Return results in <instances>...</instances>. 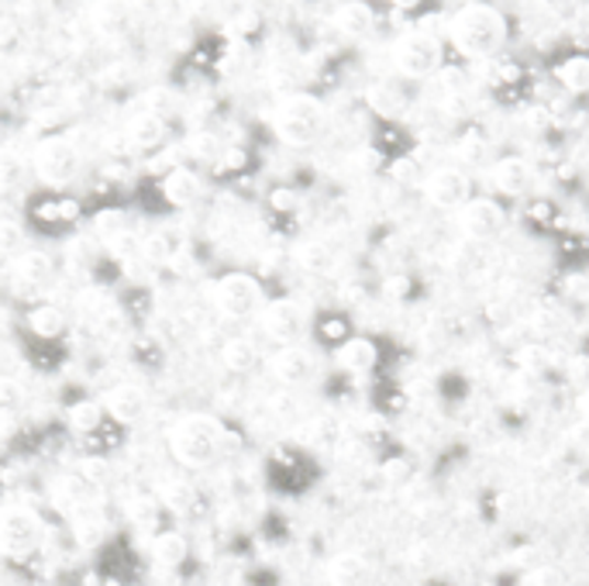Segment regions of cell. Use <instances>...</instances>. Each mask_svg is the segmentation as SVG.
I'll return each instance as SVG.
<instances>
[{"label": "cell", "mask_w": 589, "mask_h": 586, "mask_svg": "<svg viewBox=\"0 0 589 586\" xmlns=\"http://www.w3.org/2000/svg\"><path fill=\"white\" fill-rule=\"evenodd\" d=\"M507 35H510V24H507L503 11L493 8V4H486V0L463 4L445 24L448 45L469 63L497 59L503 53V45H507Z\"/></svg>", "instance_id": "1"}, {"label": "cell", "mask_w": 589, "mask_h": 586, "mask_svg": "<svg viewBox=\"0 0 589 586\" xmlns=\"http://www.w3.org/2000/svg\"><path fill=\"white\" fill-rule=\"evenodd\" d=\"M224 449V424L211 414H190L179 418L169 431V452L179 466L187 469H208L218 463Z\"/></svg>", "instance_id": "2"}, {"label": "cell", "mask_w": 589, "mask_h": 586, "mask_svg": "<svg viewBox=\"0 0 589 586\" xmlns=\"http://www.w3.org/2000/svg\"><path fill=\"white\" fill-rule=\"evenodd\" d=\"M273 132L293 148L314 145L327 132V108L314 93H287L273 111Z\"/></svg>", "instance_id": "3"}, {"label": "cell", "mask_w": 589, "mask_h": 586, "mask_svg": "<svg viewBox=\"0 0 589 586\" xmlns=\"http://www.w3.org/2000/svg\"><path fill=\"white\" fill-rule=\"evenodd\" d=\"M390 63H393L397 76H403V80H427V76H434L442 69L445 45H442L438 35H431L424 29L403 32L390 48Z\"/></svg>", "instance_id": "4"}, {"label": "cell", "mask_w": 589, "mask_h": 586, "mask_svg": "<svg viewBox=\"0 0 589 586\" xmlns=\"http://www.w3.org/2000/svg\"><path fill=\"white\" fill-rule=\"evenodd\" d=\"M32 166H35L42 184L66 187V184L76 180V176H80L84 156H80V148H76V142H69L66 135H53V139L38 142L35 156H32Z\"/></svg>", "instance_id": "5"}, {"label": "cell", "mask_w": 589, "mask_h": 586, "mask_svg": "<svg viewBox=\"0 0 589 586\" xmlns=\"http://www.w3.org/2000/svg\"><path fill=\"white\" fill-rule=\"evenodd\" d=\"M214 303L221 318L227 321H245L252 314H259L266 308V294L263 284L248 273H227L221 276V284L214 290Z\"/></svg>", "instance_id": "6"}, {"label": "cell", "mask_w": 589, "mask_h": 586, "mask_svg": "<svg viewBox=\"0 0 589 586\" xmlns=\"http://www.w3.org/2000/svg\"><path fill=\"white\" fill-rule=\"evenodd\" d=\"M42 518L32 507H4L0 511V555L8 559H29L42 545Z\"/></svg>", "instance_id": "7"}, {"label": "cell", "mask_w": 589, "mask_h": 586, "mask_svg": "<svg viewBox=\"0 0 589 586\" xmlns=\"http://www.w3.org/2000/svg\"><path fill=\"white\" fill-rule=\"evenodd\" d=\"M424 197L438 211H458L466 200H473V180L458 166H438L424 176Z\"/></svg>", "instance_id": "8"}, {"label": "cell", "mask_w": 589, "mask_h": 586, "mask_svg": "<svg viewBox=\"0 0 589 586\" xmlns=\"http://www.w3.org/2000/svg\"><path fill=\"white\" fill-rule=\"evenodd\" d=\"M507 224V211L493 197H473L458 208V228L476 242H493Z\"/></svg>", "instance_id": "9"}, {"label": "cell", "mask_w": 589, "mask_h": 586, "mask_svg": "<svg viewBox=\"0 0 589 586\" xmlns=\"http://www.w3.org/2000/svg\"><path fill=\"white\" fill-rule=\"evenodd\" d=\"M259 321L266 328V335L276 339V342H284V345H293L297 335H300V328H303V314L293 300L287 297H279V300H269L266 308L259 311Z\"/></svg>", "instance_id": "10"}, {"label": "cell", "mask_w": 589, "mask_h": 586, "mask_svg": "<svg viewBox=\"0 0 589 586\" xmlns=\"http://www.w3.org/2000/svg\"><path fill=\"white\" fill-rule=\"evenodd\" d=\"M490 187L503 197H524L534 187V166L521 156H503L490 166Z\"/></svg>", "instance_id": "11"}, {"label": "cell", "mask_w": 589, "mask_h": 586, "mask_svg": "<svg viewBox=\"0 0 589 586\" xmlns=\"http://www.w3.org/2000/svg\"><path fill=\"white\" fill-rule=\"evenodd\" d=\"M269 369H273V376L279 379V384L303 387L307 379L314 376V355L307 349H300V345H284V349H276L269 355Z\"/></svg>", "instance_id": "12"}, {"label": "cell", "mask_w": 589, "mask_h": 586, "mask_svg": "<svg viewBox=\"0 0 589 586\" xmlns=\"http://www.w3.org/2000/svg\"><path fill=\"white\" fill-rule=\"evenodd\" d=\"M104 414H111V421H118V424H135L142 414H145V407H148V400H145V390L142 387H135V384H118L114 390H108V397H104Z\"/></svg>", "instance_id": "13"}, {"label": "cell", "mask_w": 589, "mask_h": 586, "mask_svg": "<svg viewBox=\"0 0 589 586\" xmlns=\"http://www.w3.org/2000/svg\"><path fill=\"white\" fill-rule=\"evenodd\" d=\"M335 29L345 38H369L376 29V11L366 4V0H345V4L335 8Z\"/></svg>", "instance_id": "14"}, {"label": "cell", "mask_w": 589, "mask_h": 586, "mask_svg": "<svg viewBox=\"0 0 589 586\" xmlns=\"http://www.w3.org/2000/svg\"><path fill=\"white\" fill-rule=\"evenodd\" d=\"M335 360L342 369L348 373H369L379 363V345L366 335H348L338 349H335Z\"/></svg>", "instance_id": "15"}, {"label": "cell", "mask_w": 589, "mask_h": 586, "mask_svg": "<svg viewBox=\"0 0 589 586\" xmlns=\"http://www.w3.org/2000/svg\"><path fill=\"white\" fill-rule=\"evenodd\" d=\"M369 576H373L369 559L358 555V552H342V555L331 559V566H327L331 586H366Z\"/></svg>", "instance_id": "16"}, {"label": "cell", "mask_w": 589, "mask_h": 586, "mask_svg": "<svg viewBox=\"0 0 589 586\" xmlns=\"http://www.w3.org/2000/svg\"><path fill=\"white\" fill-rule=\"evenodd\" d=\"M203 194V184L193 169H173L163 180V197L173 203V208H190Z\"/></svg>", "instance_id": "17"}, {"label": "cell", "mask_w": 589, "mask_h": 586, "mask_svg": "<svg viewBox=\"0 0 589 586\" xmlns=\"http://www.w3.org/2000/svg\"><path fill=\"white\" fill-rule=\"evenodd\" d=\"M53 494H56L59 507H66L69 515H76V511H84V507H90L93 487H90V483H87L80 473H66V476L56 479Z\"/></svg>", "instance_id": "18"}, {"label": "cell", "mask_w": 589, "mask_h": 586, "mask_svg": "<svg viewBox=\"0 0 589 586\" xmlns=\"http://www.w3.org/2000/svg\"><path fill=\"white\" fill-rule=\"evenodd\" d=\"M69 518H73V539L80 542L84 549H93V545L104 542V534H108V521H104V515H100L93 504H90V507H84V511L69 515Z\"/></svg>", "instance_id": "19"}, {"label": "cell", "mask_w": 589, "mask_h": 586, "mask_svg": "<svg viewBox=\"0 0 589 586\" xmlns=\"http://www.w3.org/2000/svg\"><path fill=\"white\" fill-rule=\"evenodd\" d=\"M152 555H156V563L166 566V570L184 566L187 555H190L187 534H179V531H159L156 539H152Z\"/></svg>", "instance_id": "20"}, {"label": "cell", "mask_w": 589, "mask_h": 586, "mask_svg": "<svg viewBox=\"0 0 589 586\" xmlns=\"http://www.w3.org/2000/svg\"><path fill=\"white\" fill-rule=\"evenodd\" d=\"M221 363H224L227 373H252L255 363H259V349H255L252 339L235 335V339H227V342H224V349H221Z\"/></svg>", "instance_id": "21"}, {"label": "cell", "mask_w": 589, "mask_h": 586, "mask_svg": "<svg viewBox=\"0 0 589 586\" xmlns=\"http://www.w3.org/2000/svg\"><path fill=\"white\" fill-rule=\"evenodd\" d=\"M555 80L566 93H589V56H566L555 66Z\"/></svg>", "instance_id": "22"}, {"label": "cell", "mask_w": 589, "mask_h": 586, "mask_svg": "<svg viewBox=\"0 0 589 586\" xmlns=\"http://www.w3.org/2000/svg\"><path fill=\"white\" fill-rule=\"evenodd\" d=\"M29 328L42 339H59V335H66L69 321H66L63 308H56V303H42V308L29 311Z\"/></svg>", "instance_id": "23"}, {"label": "cell", "mask_w": 589, "mask_h": 586, "mask_svg": "<svg viewBox=\"0 0 589 586\" xmlns=\"http://www.w3.org/2000/svg\"><path fill=\"white\" fill-rule=\"evenodd\" d=\"M18 276L29 287H42V284L53 279V259H48L45 252H21V256H18Z\"/></svg>", "instance_id": "24"}, {"label": "cell", "mask_w": 589, "mask_h": 586, "mask_svg": "<svg viewBox=\"0 0 589 586\" xmlns=\"http://www.w3.org/2000/svg\"><path fill=\"white\" fill-rule=\"evenodd\" d=\"M66 421H69L73 431L90 435V431H97L100 424H104V407H100L97 400H80V403H73L66 411Z\"/></svg>", "instance_id": "25"}, {"label": "cell", "mask_w": 589, "mask_h": 586, "mask_svg": "<svg viewBox=\"0 0 589 586\" xmlns=\"http://www.w3.org/2000/svg\"><path fill=\"white\" fill-rule=\"evenodd\" d=\"M369 104H373V111H379V114H387V118H397L403 108H407V97L400 93V87L397 84H376V87H369Z\"/></svg>", "instance_id": "26"}, {"label": "cell", "mask_w": 589, "mask_h": 586, "mask_svg": "<svg viewBox=\"0 0 589 586\" xmlns=\"http://www.w3.org/2000/svg\"><path fill=\"white\" fill-rule=\"evenodd\" d=\"M163 504L169 507V511H176V515H190L193 507H197L193 483H187V479H169L166 487H163Z\"/></svg>", "instance_id": "27"}, {"label": "cell", "mask_w": 589, "mask_h": 586, "mask_svg": "<svg viewBox=\"0 0 589 586\" xmlns=\"http://www.w3.org/2000/svg\"><path fill=\"white\" fill-rule=\"evenodd\" d=\"M142 252H145V259H148V263L166 266V263H173V259H176V252H184V248L176 245V239H173V235L156 232V235H148V239H145Z\"/></svg>", "instance_id": "28"}, {"label": "cell", "mask_w": 589, "mask_h": 586, "mask_svg": "<svg viewBox=\"0 0 589 586\" xmlns=\"http://www.w3.org/2000/svg\"><path fill=\"white\" fill-rule=\"evenodd\" d=\"M24 407V387L14 376H0V418H14Z\"/></svg>", "instance_id": "29"}, {"label": "cell", "mask_w": 589, "mask_h": 586, "mask_svg": "<svg viewBox=\"0 0 589 586\" xmlns=\"http://www.w3.org/2000/svg\"><path fill=\"white\" fill-rule=\"evenodd\" d=\"M132 139H135V145H142V148L156 145V142L163 139V124H159L156 118H138V121L132 124Z\"/></svg>", "instance_id": "30"}, {"label": "cell", "mask_w": 589, "mask_h": 586, "mask_svg": "<svg viewBox=\"0 0 589 586\" xmlns=\"http://www.w3.org/2000/svg\"><path fill=\"white\" fill-rule=\"evenodd\" d=\"M21 245H24V232L11 221H0V252L4 256H21Z\"/></svg>", "instance_id": "31"}, {"label": "cell", "mask_w": 589, "mask_h": 586, "mask_svg": "<svg viewBox=\"0 0 589 586\" xmlns=\"http://www.w3.org/2000/svg\"><path fill=\"white\" fill-rule=\"evenodd\" d=\"M393 180H400V184H407V187H411V184H424V176H421V166L411 159V156H400L397 163H393Z\"/></svg>", "instance_id": "32"}, {"label": "cell", "mask_w": 589, "mask_h": 586, "mask_svg": "<svg viewBox=\"0 0 589 586\" xmlns=\"http://www.w3.org/2000/svg\"><path fill=\"white\" fill-rule=\"evenodd\" d=\"M80 476L90 483V487L97 490L100 487V483H104L108 479V463H104V458H84V466H80Z\"/></svg>", "instance_id": "33"}, {"label": "cell", "mask_w": 589, "mask_h": 586, "mask_svg": "<svg viewBox=\"0 0 589 586\" xmlns=\"http://www.w3.org/2000/svg\"><path fill=\"white\" fill-rule=\"evenodd\" d=\"M21 180V163L11 156H0V190H11Z\"/></svg>", "instance_id": "34"}, {"label": "cell", "mask_w": 589, "mask_h": 586, "mask_svg": "<svg viewBox=\"0 0 589 586\" xmlns=\"http://www.w3.org/2000/svg\"><path fill=\"white\" fill-rule=\"evenodd\" d=\"M38 214L42 218H76V203L73 200H48V203H42L38 208Z\"/></svg>", "instance_id": "35"}, {"label": "cell", "mask_w": 589, "mask_h": 586, "mask_svg": "<svg viewBox=\"0 0 589 586\" xmlns=\"http://www.w3.org/2000/svg\"><path fill=\"white\" fill-rule=\"evenodd\" d=\"M269 203H273V211H293L297 208V194L287 190V187H279L269 194Z\"/></svg>", "instance_id": "36"}, {"label": "cell", "mask_w": 589, "mask_h": 586, "mask_svg": "<svg viewBox=\"0 0 589 586\" xmlns=\"http://www.w3.org/2000/svg\"><path fill=\"white\" fill-rule=\"evenodd\" d=\"M321 335H324L327 342H338V345H342V342L348 339V328H345L342 321H324V324H321Z\"/></svg>", "instance_id": "37"}, {"label": "cell", "mask_w": 589, "mask_h": 586, "mask_svg": "<svg viewBox=\"0 0 589 586\" xmlns=\"http://www.w3.org/2000/svg\"><path fill=\"white\" fill-rule=\"evenodd\" d=\"M321 252H324V248H318V245H311V248H307L303 256H300V259H303V266H311V269H324L327 256H321Z\"/></svg>", "instance_id": "38"}, {"label": "cell", "mask_w": 589, "mask_h": 586, "mask_svg": "<svg viewBox=\"0 0 589 586\" xmlns=\"http://www.w3.org/2000/svg\"><path fill=\"white\" fill-rule=\"evenodd\" d=\"M387 294L390 297H403L407 294V276H390L387 279Z\"/></svg>", "instance_id": "39"}, {"label": "cell", "mask_w": 589, "mask_h": 586, "mask_svg": "<svg viewBox=\"0 0 589 586\" xmlns=\"http://www.w3.org/2000/svg\"><path fill=\"white\" fill-rule=\"evenodd\" d=\"M387 476H390V479H403V476H407V463H390V466H387Z\"/></svg>", "instance_id": "40"}, {"label": "cell", "mask_w": 589, "mask_h": 586, "mask_svg": "<svg viewBox=\"0 0 589 586\" xmlns=\"http://www.w3.org/2000/svg\"><path fill=\"white\" fill-rule=\"evenodd\" d=\"M579 414H582V421L589 424V387H586L582 397H579Z\"/></svg>", "instance_id": "41"}]
</instances>
